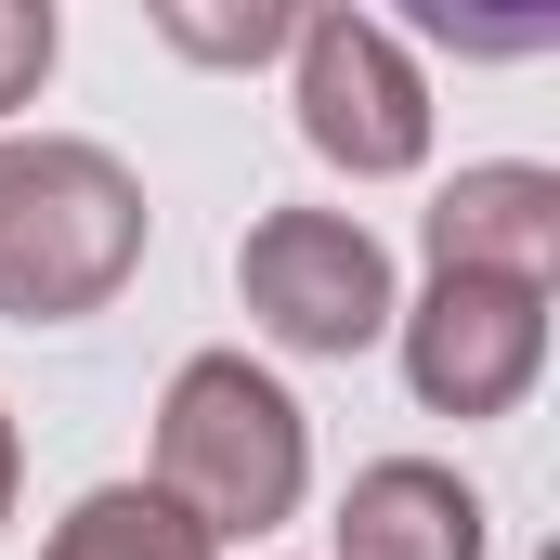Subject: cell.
I'll return each mask as SVG.
<instances>
[{"mask_svg":"<svg viewBox=\"0 0 560 560\" xmlns=\"http://www.w3.org/2000/svg\"><path fill=\"white\" fill-rule=\"evenodd\" d=\"M235 300L275 352H313V365H352L365 339H392L405 287H392V248L352 222V209H261L235 235Z\"/></svg>","mask_w":560,"mask_h":560,"instance_id":"cell-3","label":"cell"},{"mask_svg":"<svg viewBox=\"0 0 560 560\" xmlns=\"http://www.w3.org/2000/svg\"><path fill=\"white\" fill-rule=\"evenodd\" d=\"M430 275H495V287H560V170L482 156L430 196Z\"/></svg>","mask_w":560,"mask_h":560,"instance_id":"cell-6","label":"cell"},{"mask_svg":"<svg viewBox=\"0 0 560 560\" xmlns=\"http://www.w3.org/2000/svg\"><path fill=\"white\" fill-rule=\"evenodd\" d=\"M300 143L352 183H405L430 156V92L418 52L378 26V13H300Z\"/></svg>","mask_w":560,"mask_h":560,"instance_id":"cell-4","label":"cell"},{"mask_svg":"<svg viewBox=\"0 0 560 560\" xmlns=\"http://www.w3.org/2000/svg\"><path fill=\"white\" fill-rule=\"evenodd\" d=\"M52 0H0V118L13 105H39V79H52Z\"/></svg>","mask_w":560,"mask_h":560,"instance_id":"cell-10","label":"cell"},{"mask_svg":"<svg viewBox=\"0 0 560 560\" xmlns=\"http://www.w3.org/2000/svg\"><path fill=\"white\" fill-rule=\"evenodd\" d=\"M300 482H313V430H300L275 365L196 352V365L156 392V482H143V495H170L209 548H222V535H275L287 509H300Z\"/></svg>","mask_w":560,"mask_h":560,"instance_id":"cell-2","label":"cell"},{"mask_svg":"<svg viewBox=\"0 0 560 560\" xmlns=\"http://www.w3.org/2000/svg\"><path fill=\"white\" fill-rule=\"evenodd\" d=\"M405 392L430 418H509L548 365V287H495V275H430L405 313Z\"/></svg>","mask_w":560,"mask_h":560,"instance_id":"cell-5","label":"cell"},{"mask_svg":"<svg viewBox=\"0 0 560 560\" xmlns=\"http://www.w3.org/2000/svg\"><path fill=\"white\" fill-rule=\"evenodd\" d=\"M156 39L170 52H196V66H261L300 39V13L287 0H248V13H196V0H156Z\"/></svg>","mask_w":560,"mask_h":560,"instance_id":"cell-9","label":"cell"},{"mask_svg":"<svg viewBox=\"0 0 560 560\" xmlns=\"http://www.w3.org/2000/svg\"><path fill=\"white\" fill-rule=\"evenodd\" d=\"M143 275V183L79 131L0 143V326H79Z\"/></svg>","mask_w":560,"mask_h":560,"instance_id":"cell-1","label":"cell"},{"mask_svg":"<svg viewBox=\"0 0 560 560\" xmlns=\"http://www.w3.org/2000/svg\"><path fill=\"white\" fill-rule=\"evenodd\" d=\"M39 560H222L170 495H143V482H105V495H79L66 522H52V548Z\"/></svg>","mask_w":560,"mask_h":560,"instance_id":"cell-8","label":"cell"},{"mask_svg":"<svg viewBox=\"0 0 560 560\" xmlns=\"http://www.w3.org/2000/svg\"><path fill=\"white\" fill-rule=\"evenodd\" d=\"M13 482H26V443H13V418H0V522H13Z\"/></svg>","mask_w":560,"mask_h":560,"instance_id":"cell-11","label":"cell"},{"mask_svg":"<svg viewBox=\"0 0 560 560\" xmlns=\"http://www.w3.org/2000/svg\"><path fill=\"white\" fill-rule=\"evenodd\" d=\"M339 560H482V495L443 456H378L339 495Z\"/></svg>","mask_w":560,"mask_h":560,"instance_id":"cell-7","label":"cell"}]
</instances>
